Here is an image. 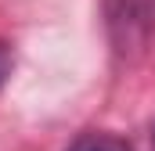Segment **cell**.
<instances>
[{
    "label": "cell",
    "mask_w": 155,
    "mask_h": 151,
    "mask_svg": "<svg viewBox=\"0 0 155 151\" xmlns=\"http://www.w3.org/2000/svg\"><path fill=\"white\" fill-rule=\"evenodd\" d=\"M69 151H130V144L116 137V133H105V130H97V133H83L76 137V144Z\"/></svg>",
    "instance_id": "2"
},
{
    "label": "cell",
    "mask_w": 155,
    "mask_h": 151,
    "mask_svg": "<svg viewBox=\"0 0 155 151\" xmlns=\"http://www.w3.org/2000/svg\"><path fill=\"white\" fill-rule=\"evenodd\" d=\"M155 25V0H112V33L119 47L144 43Z\"/></svg>",
    "instance_id": "1"
},
{
    "label": "cell",
    "mask_w": 155,
    "mask_h": 151,
    "mask_svg": "<svg viewBox=\"0 0 155 151\" xmlns=\"http://www.w3.org/2000/svg\"><path fill=\"white\" fill-rule=\"evenodd\" d=\"M11 76V50L0 43V86H4V79Z\"/></svg>",
    "instance_id": "3"
}]
</instances>
